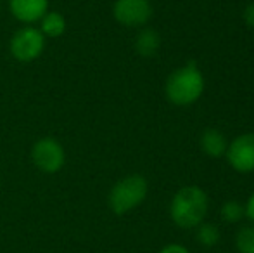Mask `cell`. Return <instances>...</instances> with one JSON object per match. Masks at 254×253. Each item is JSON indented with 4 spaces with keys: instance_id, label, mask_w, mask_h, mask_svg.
Returning <instances> with one entry per match:
<instances>
[{
    "instance_id": "cell-1",
    "label": "cell",
    "mask_w": 254,
    "mask_h": 253,
    "mask_svg": "<svg viewBox=\"0 0 254 253\" xmlns=\"http://www.w3.org/2000/svg\"><path fill=\"white\" fill-rule=\"evenodd\" d=\"M207 212V196L201 187H184L173 196L170 213L178 227L190 229L202 222Z\"/></svg>"
},
{
    "instance_id": "cell-2",
    "label": "cell",
    "mask_w": 254,
    "mask_h": 253,
    "mask_svg": "<svg viewBox=\"0 0 254 253\" xmlns=\"http://www.w3.org/2000/svg\"><path fill=\"white\" fill-rule=\"evenodd\" d=\"M204 77L194 63L175 70L166 80V97L177 106H189L201 97Z\"/></svg>"
},
{
    "instance_id": "cell-3",
    "label": "cell",
    "mask_w": 254,
    "mask_h": 253,
    "mask_svg": "<svg viewBox=\"0 0 254 253\" xmlns=\"http://www.w3.org/2000/svg\"><path fill=\"white\" fill-rule=\"evenodd\" d=\"M147 180L142 175H128L118 180L109 192V206L116 215H125L137 208L147 196Z\"/></svg>"
},
{
    "instance_id": "cell-4",
    "label": "cell",
    "mask_w": 254,
    "mask_h": 253,
    "mask_svg": "<svg viewBox=\"0 0 254 253\" xmlns=\"http://www.w3.org/2000/svg\"><path fill=\"white\" fill-rule=\"evenodd\" d=\"M45 49V37L40 30L33 26L19 28L9 42V51L12 58L21 63H31L42 56Z\"/></svg>"
},
{
    "instance_id": "cell-5",
    "label": "cell",
    "mask_w": 254,
    "mask_h": 253,
    "mask_svg": "<svg viewBox=\"0 0 254 253\" xmlns=\"http://www.w3.org/2000/svg\"><path fill=\"white\" fill-rule=\"evenodd\" d=\"M31 160L35 167L45 173H56L66 162V153L57 139L42 137L31 148Z\"/></svg>"
},
{
    "instance_id": "cell-6",
    "label": "cell",
    "mask_w": 254,
    "mask_h": 253,
    "mask_svg": "<svg viewBox=\"0 0 254 253\" xmlns=\"http://www.w3.org/2000/svg\"><path fill=\"white\" fill-rule=\"evenodd\" d=\"M113 14L123 26H142L151 19L152 5L149 0H116Z\"/></svg>"
},
{
    "instance_id": "cell-7",
    "label": "cell",
    "mask_w": 254,
    "mask_h": 253,
    "mask_svg": "<svg viewBox=\"0 0 254 253\" xmlns=\"http://www.w3.org/2000/svg\"><path fill=\"white\" fill-rule=\"evenodd\" d=\"M227 160L237 172H254V134H242L235 137L227 148Z\"/></svg>"
},
{
    "instance_id": "cell-8",
    "label": "cell",
    "mask_w": 254,
    "mask_h": 253,
    "mask_svg": "<svg viewBox=\"0 0 254 253\" xmlns=\"http://www.w3.org/2000/svg\"><path fill=\"white\" fill-rule=\"evenodd\" d=\"M9 9L21 23H37L49 12V0H9Z\"/></svg>"
},
{
    "instance_id": "cell-9",
    "label": "cell",
    "mask_w": 254,
    "mask_h": 253,
    "mask_svg": "<svg viewBox=\"0 0 254 253\" xmlns=\"http://www.w3.org/2000/svg\"><path fill=\"white\" fill-rule=\"evenodd\" d=\"M201 148L207 156H211V158H220V156H223L225 153H227L228 142H227V137H225L220 130L209 128V130H206L202 134Z\"/></svg>"
},
{
    "instance_id": "cell-10",
    "label": "cell",
    "mask_w": 254,
    "mask_h": 253,
    "mask_svg": "<svg viewBox=\"0 0 254 253\" xmlns=\"http://www.w3.org/2000/svg\"><path fill=\"white\" fill-rule=\"evenodd\" d=\"M159 35L156 33L154 30H142L140 33L137 35V40H135V49L140 56L144 58H151L157 52L159 49Z\"/></svg>"
},
{
    "instance_id": "cell-11",
    "label": "cell",
    "mask_w": 254,
    "mask_h": 253,
    "mask_svg": "<svg viewBox=\"0 0 254 253\" xmlns=\"http://www.w3.org/2000/svg\"><path fill=\"white\" fill-rule=\"evenodd\" d=\"M40 31L44 37H61L66 31V19L61 12H47L40 19Z\"/></svg>"
},
{
    "instance_id": "cell-12",
    "label": "cell",
    "mask_w": 254,
    "mask_h": 253,
    "mask_svg": "<svg viewBox=\"0 0 254 253\" xmlns=\"http://www.w3.org/2000/svg\"><path fill=\"white\" fill-rule=\"evenodd\" d=\"M197 241L204 247H214L220 241V231L213 224H199L197 226Z\"/></svg>"
},
{
    "instance_id": "cell-13",
    "label": "cell",
    "mask_w": 254,
    "mask_h": 253,
    "mask_svg": "<svg viewBox=\"0 0 254 253\" xmlns=\"http://www.w3.org/2000/svg\"><path fill=\"white\" fill-rule=\"evenodd\" d=\"M239 253H254V227H242L235 238Z\"/></svg>"
},
{
    "instance_id": "cell-14",
    "label": "cell",
    "mask_w": 254,
    "mask_h": 253,
    "mask_svg": "<svg viewBox=\"0 0 254 253\" xmlns=\"http://www.w3.org/2000/svg\"><path fill=\"white\" fill-rule=\"evenodd\" d=\"M246 208L237 201H227L221 206V219L225 222H239L244 217Z\"/></svg>"
},
{
    "instance_id": "cell-15",
    "label": "cell",
    "mask_w": 254,
    "mask_h": 253,
    "mask_svg": "<svg viewBox=\"0 0 254 253\" xmlns=\"http://www.w3.org/2000/svg\"><path fill=\"white\" fill-rule=\"evenodd\" d=\"M244 21L249 24V26L254 28V2L249 3V5L246 7V10H244Z\"/></svg>"
},
{
    "instance_id": "cell-16",
    "label": "cell",
    "mask_w": 254,
    "mask_h": 253,
    "mask_svg": "<svg viewBox=\"0 0 254 253\" xmlns=\"http://www.w3.org/2000/svg\"><path fill=\"white\" fill-rule=\"evenodd\" d=\"M159 253H189V250L182 245H168Z\"/></svg>"
},
{
    "instance_id": "cell-17",
    "label": "cell",
    "mask_w": 254,
    "mask_h": 253,
    "mask_svg": "<svg viewBox=\"0 0 254 253\" xmlns=\"http://www.w3.org/2000/svg\"><path fill=\"white\" fill-rule=\"evenodd\" d=\"M246 215L249 217V219L254 222V194L249 198V201H248V205H246Z\"/></svg>"
}]
</instances>
